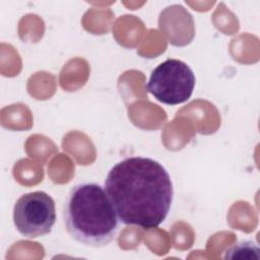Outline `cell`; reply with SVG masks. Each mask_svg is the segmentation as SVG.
I'll use <instances>...</instances> for the list:
<instances>
[{
  "mask_svg": "<svg viewBox=\"0 0 260 260\" xmlns=\"http://www.w3.org/2000/svg\"><path fill=\"white\" fill-rule=\"evenodd\" d=\"M224 259L260 260V249L252 241H241L225 251Z\"/></svg>",
  "mask_w": 260,
  "mask_h": 260,
  "instance_id": "5",
  "label": "cell"
},
{
  "mask_svg": "<svg viewBox=\"0 0 260 260\" xmlns=\"http://www.w3.org/2000/svg\"><path fill=\"white\" fill-rule=\"evenodd\" d=\"M195 82L189 65L178 59H167L151 71L145 87L158 102L175 106L191 98Z\"/></svg>",
  "mask_w": 260,
  "mask_h": 260,
  "instance_id": "3",
  "label": "cell"
},
{
  "mask_svg": "<svg viewBox=\"0 0 260 260\" xmlns=\"http://www.w3.org/2000/svg\"><path fill=\"white\" fill-rule=\"evenodd\" d=\"M105 191L119 220L143 230L162 223L174 199L173 182L166 168L144 156H130L112 167Z\"/></svg>",
  "mask_w": 260,
  "mask_h": 260,
  "instance_id": "1",
  "label": "cell"
},
{
  "mask_svg": "<svg viewBox=\"0 0 260 260\" xmlns=\"http://www.w3.org/2000/svg\"><path fill=\"white\" fill-rule=\"evenodd\" d=\"M119 218L105 189L96 183H80L69 191L64 206L68 234L90 247L110 244L119 230Z\"/></svg>",
  "mask_w": 260,
  "mask_h": 260,
  "instance_id": "2",
  "label": "cell"
},
{
  "mask_svg": "<svg viewBox=\"0 0 260 260\" xmlns=\"http://www.w3.org/2000/svg\"><path fill=\"white\" fill-rule=\"evenodd\" d=\"M56 222L54 199L44 191L21 195L13 206V223L25 238L48 235Z\"/></svg>",
  "mask_w": 260,
  "mask_h": 260,
  "instance_id": "4",
  "label": "cell"
}]
</instances>
